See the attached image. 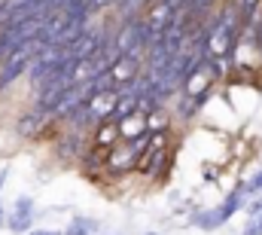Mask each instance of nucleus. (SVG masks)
Here are the masks:
<instances>
[{
    "label": "nucleus",
    "instance_id": "obj_19",
    "mask_svg": "<svg viewBox=\"0 0 262 235\" xmlns=\"http://www.w3.org/2000/svg\"><path fill=\"white\" fill-rule=\"evenodd\" d=\"M256 46H259V52H262V25L256 28Z\"/></svg>",
    "mask_w": 262,
    "mask_h": 235
},
{
    "label": "nucleus",
    "instance_id": "obj_6",
    "mask_svg": "<svg viewBox=\"0 0 262 235\" xmlns=\"http://www.w3.org/2000/svg\"><path fill=\"white\" fill-rule=\"evenodd\" d=\"M85 131H70L67 128L64 134L58 138V144H55V153H58V159H67V162H79L82 156H85Z\"/></svg>",
    "mask_w": 262,
    "mask_h": 235
},
{
    "label": "nucleus",
    "instance_id": "obj_12",
    "mask_svg": "<svg viewBox=\"0 0 262 235\" xmlns=\"http://www.w3.org/2000/svg\"><path fill=\"white\" fill-rule=\"evenodd\" d=\"M92 232H98V220H92V217H73L70 226L61 229V235H92Z\"/></svg>",
    "mask_w": 262,
    "mask_h": 235
},
{
    "label": "nucleus",
    "instance_id": "obj_3",
    "mask_svg": "<svg viewBox=\"0 0 262 235\" xmlns=\"http://www.w3.org/2000/svg\"><path fill=\"white\" fill-rule=\"evenodd\" d=\"M143 55H119V58L113 61L107 70H110V80H113V86L116 89H125V86H131V80L143 70Z\"/></svg>",
    "mask_w": 262,
    "mask_h": 235
},
{
    "label": "nucleus",
    "instance_id": "obj_22",
    "mask_svg": "<svg viewBox=\"0 0 262 235\" xmlns=\"http://www.w3.org/2000/svg\"><path fill=\"white\" fill-rule=\"evenodd\" d=\"M143 235H159V232H143Z\"/></svg>",
    "mask_w": 262,
    "mask_h": 235
},
{
    "label": "nucleus",
    "instance_id": "obj_8",
    "mask_svg": "<svg viewBox=\"0 0 262 235\" xmlns=\"http://www.w3.org/2000/svg\"><path fill=\"white\" fill-rule=\"evenodd\" d=\"M210 83H213V76H210V70H207V64L201 61L195 70L183 80V98H207V92H210Z\"/></svg>",
    "mask_w": 262,
    "mask_h": 235
},
{
    "label": "nucleus",
    "instance_id": "obj_10",
    "mask_svg": "<svg viewBox=\"0 0 262 235\" xmlns=\"http://www.w3.org/2000/svg\"><path fill=\"white\" fill-rule=\"evenodd\" d=\"M113 144H119V128H116V122H110V119L98 122V125H95V147L110 150Z\"/></svg>",
    "mask_w": 262,
    "mask_h": 235
},
{
    "label": "nucleus",
    "instance_id": "obj_2",
    "mask_svg": "<svg viewBox=\"0 0 262 235\" xmlns=\"http://www.w3.org/2000/svg\"><path fill=\"white\" fill-rule=\"evenodd\" d=\"M34 220H37V211H34V199L31 195H18L6 214V223L9 232H31L34 229Z\"/></svg>",
    "mask_w": 262,
    "mask_h": 235
},
{
    "label": "nucleus",
    "instance_id": "obj_16",
    "mask_svg": "<svg viewBox=\"0 0 262 235\" xmlns=\"http://www.w3.org/2000/svg\"><path fill=\"white\" fill-rule=\"evenodd\" d=\"M25 235H61V229H31Z\"/></svg>",
    "mask_w": 262,
    "mask_h": 235
},
{
    "label": "nucleus",
    "instance_id": "obj_18",
    "mask_svg": "<svg viewBox=\"0 0 262 235\" xmlns=\"http://www.w3.org/2000/svg\"><path fill=\"white\" fill-rule=\"evenodd\" d=\"M3 223H6V208H3V202H0V229H3Z\"/></svg>",
    "mask_w": 262,
    "mask_h": 235
},
{
    "label": "nucleus",
    "instance_id": "obj_21",
    "mask_svg": "<svg viewBox=\"0 0 262 235\" xmlns=\"http://www.w3.org/2000/svg\"><path fill=\"white\" fill-rule=\"evenodd\" d=\"M101 235H119V232H101Z\"/></svg>",
    "mask_w": 262,
    "mask_h": 235
},
{
    "label": "nucleus",
    "instance_id": "obj_13",
    "mask_svg": "<svg viewBox=\"0 0 262 235\" xmlns=\"http://www.w3.org/2000/svg\"><path fill=\"white\" fill-rule=\"evenodd\" d=\"M241 192H244V205H247L250 199L262 195V171H256V174L250 177L247 183H241Z\"/></svg>",
    "mask_w": 262,
    "mask_h": 235
},
{
    "label": "nucleus",
    "instance_id": "obj_1",
    "mask_svg": "<svg viewBox=\"0 0 262 235\" xmlns=\"http://www.w3.org/2000/svg\"><path fill=\"white\" fill-rule=\"evenodd\" d=\"M34 52H37V43L21 46V49H15L12 55H6V58L0 61V89L12 86L21 73H28V64H31V58H34Z\"/></svg>",
    "mask_w": 262,
    "mask_h": 235
},
{
    "label": "nucleus",
    "instance_id": "obj_17",
    "mask_svg": "<svg viewBox=\"0 0 262 235\" xmlns=\"http://www.w3.org/2000/svg\"><path fill=\"white\" fill-rule=\"evenodd\" d=\"M6 177H9V168H0V189H3V183H6Z\"/></svg>",
    "mask_w": 262,
    "mask_h": 235
},
{
    "label": "nucleus",
    "instance_id": "obj_5",
    "mask_svg": "<svg viewBox=\"0 0 262 235\" xmlns=\"http://www.w3.org/2000/svg\"><path fill=\"white\" fill-rule=\"evenodd\" d=\"M101 46H104V31H98V28H85L82 37L67 49V55H70L73 61H82V58H92Z\"/></svg>",
    "mask_w": 262,
    "mask_h": 235
},
{
    "label": "nucleus",
    "instance_id": "obj_9",
    "mask_svg": "<svg viewBox=\"0 0 262 235\" xmlns=\"http://www.w3.org/2000/svg\"><path fill=\"white\" fill-rule=\"evenodd\" d=\"M116 128H119V141H125V144H128V141H134L140 131H146V116L134 110L131 116L119 119V122H116Z\"/></svg>",
    "mask_w": 262,
    "mask_h": 235
},
{
    "label": "nucleus",
    "instance_id": "obj_11",
    "mask_svg": "<svg viewBox=\"0 0 262 235\" xmlns=\"http://www.w3.org/2000/svg\"><path fill=\"white\" fill-rule=\"evenodd\" d=\"M241 208H244V192H241V186H235V189L229 192V199L216 208V214H220V220H223V223H229Z\"/></svg>",
    "mask_w": 262,
    "mask_h": 235
},
{
    "label": "nucleus",
    "instance_id": "obj_14",
    "mask_svg": "<svg viewBox=\"0 0 262 235\" xmlns=\"http://www.w3.org/2000/svg\"><path fill=\"white\" fill-rule=\"evenodd\" d=\"M241 235H262V214H259V217H250V220H247V226L241 229Z\"/></svg>",
    "mask_w": 262,
    "mask_h": 235
},
{
    "label": "nucleus",
    "instance_id": "obj_7",
    "mask_svg": "<svg viewBox=\"0 0 262 235\" xmlns=\"http://www.w3.org/2000/svg\"><path fill=\"white\" fill-rule=\"evenodd\" d=\"M49 125H52V116L34 107V110H25V113L18 116V122H15V131H18L21 138H37V134H43Z\"/></svg>",
    "mask_w": 262,
    "mask_h": 235
},
{
    "label": "nucleus",
    "instance_id": "obj_4",
    "mask_svg": "<svg viewBox=\"0 0 262 235\" xmlns=\"http://www.w3.org/2000/svg\"><path fill=\"white\" fill-rule=\"evenodd\" d=\"M104 168H107L110 174H125V171H131V168H137V156L131 153V147L125 144V141H119V144H113V147L107 150Z\"/></svg>",
    "mask_w": 262,
    "mask_h": 235
},
{
    "label": "nucleus",
    "instance_id": "obj_20",
    "mask_svg": "<svg viewBox=\"0 0 262 235\" xmlns=\"http://www.w3.org/2000/svg\"><path fill=\"white\" fill-rule=\"evenodd\" d=\"M113 3H116L119 9H125V6H128V0H113Z\"/></svg>",
    "mask_w": 262,
    "mask_h": 235
},
{
    "label": "nucleus",
    "instance_id": "obj_15",
    "mask_svg": "<svg viewBox=\"0 0 262 235\" xmlns=\"http://www.w3.org/2000/svg\"><path fill=\"white\" fill-rule=\"evenodd\" d=\"M210 3H213V0H189V9H192V12H207V9H210Z\"/></svg>",
    "mask_w": 262,
    "mask_h": 235
}]
</instances>
